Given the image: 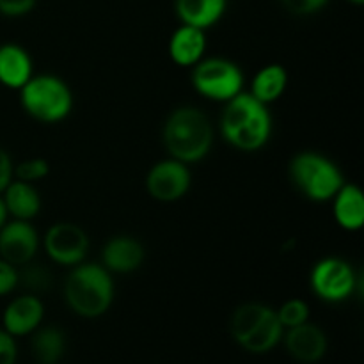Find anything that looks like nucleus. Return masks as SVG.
<instances>
[{
	"mask_svg": "<svg viewBox=\"0 0 364 364\" xmlns=\"http://www.w3.org/2000/svg\"><path fill=\"white\" fill-rule=\"evenodd\" d=\"M220 130L228 144L240 151H258L272 134V117L267 105L249 92H238L226 102L220 116Z\"/></svg>",
	"mask_w": 364,
	"mask_h": 364,
	"instance_id": "f257e3e1",
	"label": "nucleus"
},
{
	"mask_svg": "<svg viewBox=\"0 0 364 364\" xmlns=\"http://www.w3.org/2000/svg\"><path fill=\"white\" fill-rule=\"evenodd\" d=\"M162 139L171 159L188 166L199 162L210 153L213 128L203 110L196 107H180L167 117Z\"/></svg>",
	"mask_w": 364,
	"mask_h": 364,
	"instance_id": "f03ea898",
	"label": "nucleus"
},
{
	"mask_svg": "<svg viewBox=\"0 0 364 364\" xmlns=\"http://www.w3.org/2000/svg\"><path fill=\"white\" fill-rule=\"evenodd\" d=\"M68 306L84 318H96L109 311L114 301V281L98 263H78L64 283Z\"/></svg>",
	"mask_w": 364,
	"mask_h": 364,
	"instance_id": "7ed1b4c3",
	"label": "nucleus"
},
{
	"mask_svg": "<svg viewBox=\"0 0 364 364\" xmlns=\"http://www.w3.org/2000/svg\"><path fill=\"white\" fill-rule=\"evenodd\" d=\"M20 102L25 112L39 123H59L73 109V95L66 82L53 75H32L20 89Z\"/></svg>",
	"mask_w": 364,
	"mask_h": 364,
	"instance_id": "20e7f679",
	"label": "nucleus"
},
{
	"mask_svg": "<svg viewBox=\"0 0 364 364\" xmlns=\"http://www.w3.org/2000/svg\"><path fill=\"white\" fill-rule=\"evenodd\" d=\"M290 180L304 198L315 203L331 201L345 183L340 167L315 151L299 153L291 159Z\"/></svg>",
	"mask_w": 364,
	"mask_h": 364,
	"instance_id": "39448f33",
	"label": "nucleus"
},
{
	"mask_svg": "<svg viewBox=\"0 0 364 364\" xmlns=\"http://www.w3.org/2000/svg\"><path fill=\"white\" fill-rule=\"evenodd\" d=\"M192 85L205 98L226 103L242 92L244 73L237 64L228 59H201L192 71Z\"/></svg>",
	"mask_w": 364,
	"mask_h": 364,
	"instance_id": "423d86ee",
	"label": "nucleus"
},
{
	"mask_svg": "<svg viewBox=\"0 0 364 364\" xmlns=\"http://www.w3.org/2000/svg\"><path fill=\"white\" fill-rule=\"evenodd\" d=\"M311 290L326 302H343L358 287V277L350 263L341 258L320 259L309 276Z\"/></svg>",
	"mask_w": 364,
	"mask_h": 364,
	"instance_id": "0eeeda50",
	"label": "nucleus"
},
{
	"mask_svg": "<svg viewBox=\"0 0 364 364\" xmlns=\"http://www.w3.org/2000/svg\"><path fill=\"white\" fill-rule=\"evenodd\" d=\"M43 247L53 263L75 267L82 263L89 251V237L80 226L73 223H57L46 231Z\"/></svg>",
	"mask_w": 364,
	"mask_h": 364,
	"instance_id": "6e6552de",
	"label": "nucleus"
},
{
	"mask_svg": "<svg viewBox=\"0 0 364 364\" xmlns=\"http://www.w3.org/2000/svg\"><path fill=\"white\" fill-rule=\"evenodd\" d=\"M192 185V174L187 164L174 159L160 160L146 176V191L155 201L174 203L183 198Z\"/></svg>",
	"mask_w": 364,
	"mask_h": 364,
	"instance_id": "1a4fd4ad",
	"label": "nucleus"
},
{
	"mask_svg": "<svg viewBox=\"0 0 364 364\" xmlns=\"http://www.w3.org/2000/svg\"><path fill=\"white\" fill-rule=\"evenodd\" d=\"M39 249V235L31 220H11L0 230V258L14 267L32 262Z\"/></svg>",
	"mask_w": 364,
	"mask_h": 364,
	"instance_id": "9d476101",
	"label": "nucleus"
},
{
	"mask_svg": "<svg viewBox=\"0 0 364 364\" xmlns=\"http://www.w3.org/2000/svg\"><path fill=\"white\" fill-rule=\"evenodd\" d=\"M43 316H45V308L38 295H20V297L13 299L4 309V331L9 333L11 336L32 334L39 327Z\"/></svg>",
	"mask_w": 364,
	"mask_h": 364,
	"instance_id": "9b49d317",
	"label": "nucleus"
},
{
	"mask_svg": "<svg viewBox=\"0 0 364 364\" xmlns=\"http://www.w3.org/2000/svg\"><path fill=\"white\" fill-rule=\"evenodd\" d=\"M284 347L294 359L301 363H316L326 355L327 338L320 327L313 323H301L297 327L287 329Z\"/></svg>",
	"mask_w": 364,
	"mask_h": 364,
	"instance_id": "f8f14e48",
	"label": "nucleus"
},
{
	"mask_svg": "<svg viewBox=\"0 0 364 364\" xmlns=\"http://www.w3.org/2000/svg\"><path fill=\"white\" fill-rule=\"evenodd\" d=\"M144 262V247L135 238L121 235L110 238L102 251V265L110 274H132Z\"/></svg>",
	"mask_w": 364,
	"mask_h": 364,
	"instance_id": "ddd939ff",
	"label": "nucleus"
},
{
	"mask_svg": "<svg viewBox=\"0 0 364 364\" xmlns=\"http://www.w3.org/2000/svg\"><path fill=\"white\" fill-rule=\"evenodd\" d=\"M206 36L205 31L191 25H181L169 39V55L174 64L183 68L196 66L205 57Z\"/></svg>",
	"mask_w": 364,
	"mask_h": 364,
	"instance_id": "4468645a",
	"label": "nucleus"
},
{
	"mask_svg": "<svg viewBox=\"0 0 364 364\" xmlns=\"http://www.w3.org/2000/svg\"><path fill=\"white\" fill-rule=\"evenodd\" d=\"M32 78V59L27 50L14 43L0 46V84L20 91Z\"/></svg>",
	"mask_w": 364,
	"mask_h": 364,
	"instance_id": "2eb2a0df",
	"label": "nucleus"
},
{
	"mask_svg": "<svg viewBox=\"0 0 364 364\" xmlns=\"http://www.w3.org/2000/svg\"><path fill=\"white\" fill-rule=\"evenodd\" d=\"M333 213L338 226L359 231L364 226V194L358 185L343 183L333 198Z\"/></svg>",
	"mask_w": 364,
	"mask_h": 364,
	"instance_id": "dca6fc26",
	"label": "nucleus"
},
{
	"mask_svg": "<svg viewBox=\"0 0 364 364\" xmlns=\"http://www.w3.org/2000/svg\"><path fill=\"white\" fill-rule=\"evenodd\" d=\"M0 196L7 213L16 220H32L41 212V196L34 183L13 180Z\"/></svg>",
	"mask_w": 364,
	"mask_h": 364,
	"instance_id": "f3484780",
	"label": "nucleus"
},
{
	"mask_svg": "<svg viewBox=\"0 0 364 364\" xmlns=\"http://www.w3.org/2000/svg\"><path fill=\"white\" fill-rule=\"evenodd\" d=\"M228 0H176V14L183 25L206 31L223 18Z\"/></svg>",
	"mask_w": 364,
	"mask_h": 364,
	"instance_id": "a211bd4d",
	"label": "nucleus"
},
{
	"mask_svg": "<svg viewBox=\"0 0 364 364\" xmlns=\"http://www.w3.org/2000/svg\"><path fill=\"white\" fill-rule=\"evenodd\" d=\"M287 84V70L281 64H269V66H263L255 75L249 95L258 100L259 103H263V105H269V103L277 102L283 96Z\"/></svg>",
	"mask_w": 364,
	"mask_h": 364,
	"instance_id": "6ab92c4d",
	"label": "nucleus"
},
{
	"mask_svg": "<svg viewBox=\"0 0 364 364\" xmlns=\"http://www.w3.org/2000/svg\"><path fill=\"white\" fill-rule=\"evenodd\" d=\"M283 334L284 329L277 318L276 309L270 308L262 322L258 323V327L242 341L240 347L247 352H252V354H263V352L272 350L283 340Z\"/></svg>",
	"mask_w": 364,
	"mask_h": 364,
	"instance_id": "aec40b11",
	"label": "nucleus"
},
{
	"mask_svg": "<svg viewBox=\"0 0 364 364\" xmlns=\"http://www.w3.org/2000/svg\"><path fill=\"white\" fill-rule=\"evenodd\" d=\"M32 354L39 364H55L63 358L66 340H64L63 331L57 327H45V329H36L32 334Z\"/></svg>",
	"mask_w": 364,
	"mask_h": 364,
	"instance_id": "412c9836",
	"label": "nucleus"
},
{
	"mask_svg": "<svg viewBox=\"0 0 364 364\" xmlns=\"http://www.w3.org/2000/svg\"><path fill=\"white\" fill-rule=\"evenodd\" d=\"M269 306L258 304V302H249V304L240 306L237 311L231 316V336L235 338L238 345L252 333V331L258 327V323L262 322L263 316L269 313Z\"/></svg>",
	"mask_w": 364,
	"mask_h": 364,
	"instance_id": "4be33fe9",
	"label": "nucleus"
},
{
	"mask_svg": "<svg viewBox=\"0 0 364 364\" xmlns=\"http://www.w3.org/2000/svg\"><path fill=\"white\" fill-rule=\"evenodd\" d=\"M53 283V277L50 270L45 265H36L28 262L21 265V270H18V284L27 288L32 295L46 291Z\"/></svg>",
	"mask_w": 364,
	"mask_h": 364,
	"instance_id": "5701e85b",
	"label": "nucleus"
},
{
	"mask_svg": "<svg viewBox=\"0 0 364 364\" xmlns=\"http://www.w3.org/2000/svg\"><path fill=\"white\" fill-rule=\"evenodd\" d=\"M277 318H279L283 329H291L301 323H306L309 318V306L301 299H291L287 301L279 309H277Z\"/></svg>",
	"mask_w": 364,
	"mask_h": 364,
	"instance_id": "b1692460",
	"label": "nucleus"
},
{
	"mask_svg": "<svg viewBox=\"0 0 364 364\" xmlns=\"http://www.w3.org/2000/svg\"><path fill=\"white\" fill-rule=\"evenodd\" d=\"M50 174V164L45 159H28L14 166V178L27 183H36Z\"/></svg>",
	"mask_w": 364,
	"mask_h": 364,
	"instance_id": "393cba45",
	"label": "nucleus"
},
{
	"mask_svg": "<svg viewBox=\"0 0 364 364\" xmlns=\"http://www.w3.org/2000/svg\"><path fill=\"white\" fill-rule=\"evenodd\" d=\"M18 287V269L0 258V297L9 295Z\"/></svg>",
	"mask_w": 364,
	"mask_h": 364,
	"instance_id": "a878e982",
	"label": "nucleus"
},
{
	"mask_svg": "<svg viewBox=\"0 0 364 364\" xmlns=\"http://www.w3.org/2000/svg\"><path fill=\"white\" fill-rule=\"evenodd\" d=\"M36 7V0H0V14L7 18L25 16Z\"/></svg>",
	"mask_w": 364,
	"mask_h": 364,
	"instance_id": "bb28decb",
	"label": "nucleus"
},
{
	"mask_svg": "<svg viewBox=\"0 0 364 364\" xmlns=\"http://www.w3.org/2000/svg\"><path fill=\"white\" fill-rule=\"evenodd\" d=\"M327 2H329V0H281V4H283L290 13L299 14V16L316 13V11L322 9Z\"/></svg>",
	"mask_w": 364,
	"mask_h": 364,
	"instance_id": "cd10ccee",
	"label": "nucleus"
},
{
	"mask_svg": "<svg viewBox=\"0 0 364 364\" xmlns=\"http://www.w3.org/2000/svg\"><path fill=\"white\" fill-rule=\"evenodd\" d=\"M16 361V343L14 336L0 329V364H14Z\"/></svg>",
	"mask_w": 364,
	"mask_h": 364,
	"instance_id": "c85d7f7f",
	"label": "nucleus"
},
{
	"mask_svg": "<svg viewBox=\"0 0 364 364\" xmlns=\"http://www.w3.org/2000/svg\"><path fill=\"white\" fill-rule=\"evenodd\" d=\"M13 178H14L13 160H11L9 153H7L6 149L0 148V194L6 191V187L13 181Z\"/></svg>",
	"mask_w": 364,
	"mask_h": 364,
	"instance_id": "c756f323",
	"label": "nucleus"
},
{
	"mask_svg": "<svg viewBox=\"0 0 364 364\" xmlns=\"http://www.w3.org/2000/svg\"><path fill=\"white\" fill-rule=\"evenodd\" d=\"M7 217H9V213H7L6 205H4V201H2V196H0V230H2L4 224L7 223Z\"/></svg>",
	"mask_w": 364,
	"mask_h": 364,
	"instance_id": "7c9ffc66",
	"label": "nucleus"
},
{
	"mask_svg": "<svg viewBox=\"0 0 364 364\" xmlns=\"http://www.w3.org/2000/svg\"><path fill=\"white\" fill-rule=\"evenodd\" d=\"M348 2L355 4V6H363V4H364V0H348Z\"/></svg>",
	"mask_w": 364,
	"mask_h": 364,
	"instance_id": "2f4dec72",
	"label": "nucleus"
}]
</instances>
